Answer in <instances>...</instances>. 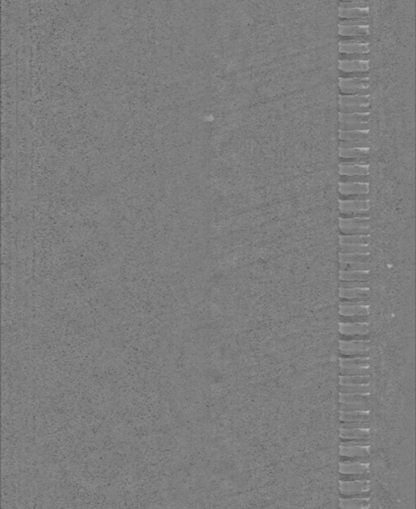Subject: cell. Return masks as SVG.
<instances>
[{
  "instance_id": "ba28073f",
  "label": "cell",
  "mask_w": 416,
  "mask_h": 509,
  "mask_svg": "<svg viewBox=\"0 0 416 509\" xmlns=\"http://www.w3.org/2000/svg\"><path fill=\"white\" fill-rule=\"evenodd\" d=\"M370 485L365 481H340V491L344 495H358L368 492Z\"/></svg>"
},
{
  "instance_id": "5b68a950",
  "label": "cell",
  "mask_w": 416,
  "mask_h": 509,
  "mask_svg": "<svg viewBox=\"0 0 416 509\" xmlns=\"http://www.w3.org/2000/svg\"><path fill=\"white\" fill-rule=\"evenodd\" d=\"M340 351L344 355H364L367 356L369 350V343L367 340H341L339 344Z\"/></svg>"
},
{
  "instance_id": "d6986e66",
  "label": "cell",
  "mask_w": 416,
  "mask_h": 509,
  "mask_svg": "<svg viewBox=\"0 0 416 509\" xmlns=\"http://www.w3.org/2000/svg\"><path fill=\"white\" fill-rule=\"evenodd\" d=\"M368 154H369V147L368 148H356V149L339 148V155L342 158L362 159V158H366Z\"/></svg>"
},
{
  "instance_id": "7c38bea8",
  "label": "cell",
  "mask_w": 416,
  "mask_h": 509,
  "mask_svg": "<svg viewBox=\"0 0 416 509\" xmlns=\"http://www.w3.org/2000/svg\"><path fill=\"white\" fill-rule=\"evenodd\" d=\"M340 472L344 476L351 475H367L369 471L368 462H341L340 463Z\"/></svg>"
},
{
  "instance_id": "83f0119b",
  "label": "cell",
  "mask_w": 416,
  "mask_h": 509,
  "mask_svg": "<svg viewBox=\"0 0 416 509\" xmlns=\"http://www.w3.org/2000/svg\"><path fill=\"white\" fill-rule=\"evenodd\" d=\"M370 257L369 253L367 254H343L340 253V263H362L367 262Z\"/></svg>"
},
{
  "instance_id": "8fae6325",
  "label": "cell",
  "mask_w": 416,
  "mask_h": 509,
  "mask_svg": "<svg viewBox=\"0 0 416 509\" xmlns=\"http://www.w3.org/2000/svg\"><path fill=\"white\" fill-rule=\"evenodd\" d=\"M369 288L367 287H340L339 296L346 300H367L369 296Z\"/></svg>"
},
{
  "instance_id": "3957f363",
  "label": "cell",
  "mask_w": 416,
  "mask_h": 509,
  "mask_svg": "<svg viewBox=\"0 0 416 509\" xmlns=\"http://www.w3.org/2000/svg\"><path fill=\"white\" fill-rule=\"evenodd\" d=\"M340 211L344 214L358 215L366 214L370 208V203L367 199H354V200H340Z\"/></svg>"
},
{
  "instance_id": "e0dca14e",
  "label": "cell",
  "mask_w": 416,
  "mask_h": 509,
  "mask_svg": "<svg viewBox=\"0 0 416 509\" xmlns=\"http://www.w3.org/2000/svg\"><path fill=\"white\" fill-rule=\"evenodd\" d=\"M369 435V429H344L340 430V438L344 440H366Z\"/></svg>"
},
{
  "instance_id": "d4e9b609",
  "label": "cell",
  "mask_w": 416,
  "mask_h": 509,
  "mask_svg": "<svg viewBox=\"0 0 416 509\" xmlns=\"http://www.w3.org/2000/svg\"><path fill=\"white\" fill-rule=\"evenodd\" d=\"M369 241L368 235H341L339 237L340 245H366Z\"/></svg>"
},
{
  "instance_id": "44dd1931",
  "label": "cell",
  "mask_w": 416,
  "mask_h": 509,
  "mask_svg": "<svg viewBox=\"0 0 416 509\" xmlns=\"http://www.w3.org/2000/svg\"><path fill=\"white\" fill-rule=\"evenodd\" d=\"M340 367L341 368H360L369 367L367 357L361 356L358 358H340Z\"/></svg>"
},
{
  "instance_id": "8992f818",
  "label": "cell",
  "mask_w": 416,
  "mask_h": 509,
  "mask_svg": "<svg viewBox=\"0 0 416 509\" xmlns=\"http://www.w3.org/2000/svg\"><path fill=\"white\" fill-rule=\"evenodd\" d=\"M339 173L343 176H367L369 165L367 161L342 162L339 165Z\"/></svg>"
},
{
  "instance_id": "cb8c5ba5",
  "label": "cell",
  "mask_w": 416,
  "mask_h": 509,
  "mask_svg": "<svg viewBox=\"0 0 416 509\" xmlns=\"http://www.w3.org/2000/svg\"><path fill=\"white\" fill-rule=\"evenodd\" d=\"M368 137V130H343L340 129L339 138L341 141L350 140H367Z\"/></svg>"
},
{
  "instance_id": "4316f807",
  "label": "cell",
  "mask_w": 416,
  "mask_h": 509,
  "mask_svg": "<svg viewBox=\"0 0 416 509\" xmlns=\"http://www.w3.org/2000/svg\"><path fill=\"white\" fill-rule=\"evenodd\" d=\"M369 398V394H340V402L352 404V403H367Z\"/></svg>"
},
{
  "instance_id": "ffe728a7",
  "label": "cell",
  "mask_w": 416,
  "mask_h": 509,
  "mask_svg": "<svg viewBox=\"0 0 416 509\" xmlns=\"http://www.w3.org/2000/svg\"><path fill=\"white\" fill-rule=\"evenodd\" d=\"M369 411H341L340 420L342 422H368Z\"/></svg>"
},
{
  "instance_id": "d590c367",
  "label": "cell",
  "mask_w": 416,
  "mask_h": 509,
  "mask_svg": "<svg viewBox=\"0 0 416 509\" xmlns=\"http://www.w3.org/2000/svg\"><path fill=\"white\" fill-rule=\"evenodd\" d=\"M370 407L367 403H352V404H346L341 403L340 406V410L341 411H369Z\"/></svg>"
},
{
  "instance_id": "52a82bcc",
  "label": "cell",
  "mask_w": 416,
  "mask_h": 509,
  "mask_svg": "<svg viewBox=\"0 0 416 509\" xmlns=\"http://www.w3.org/2000/svg\"><path fill=\"white\" fill-rule=\"evenodd\" d=\"M339 191L345 196H366L369 192L368 182L344 181L339 183Z\"/></svg>"
},
{
  "instance_id": "836d02e7",
  "label": "cell",
  "mask_w": 416,
  "mask_h": 509,
  "mask_svg": "<svg viewBox=\"0 0 416 509\" xmlns=\"http://www.w3.org/2000/svg\"><path fill=\"white\" fill-rule=\"evenodd\" d=\"M342 271H370V265L367 262L362 263H341Z\"/></svg>"
},
{
  "instance_id": "f1b7e54d",
  "label": "cell",
  "mask_w": 416,
  "mask_h": 509,
  "mask_svg": "<svg viewBox=\"0 0 416 509\" xmlns=\"http://www.w3.org/2000/svg\"><path fill=\"white\" fill-rule=\"evenodd\" d=\"M340 385H365L370 382L369 376H350L341 375L339 378Z\"/></svg>"
},
{
  "instance_id": "1f68e13d",
  "label": "cell",
  "mask_w": 416,
  "mask_h": 509,
  "mask_svg": "<svg viewBox=\"0 0 416 509\" xmlns=\"http://www.w3.org/2000/svg\"><path fill=\"white\" fill-rule=\"evenodd\" d=\"M339 108H340V113H345V114L369 113V105L350 104V105H340Z\"/></svg>"
},
{
  "instance_id": "5bb4252c",
  "label": "cell",
  "mask_w": 416,
  "mask_h": 509,
  "mask_svg": "<svg viewBox=\"0 0 416 509\" xmlns=\"http://www.w3.org/2000/svg\"><path fill=\"white\" fill-rule=\"evenodd\" d=\"M369 33V25H354V26H340L339 34L344 37H366Z\"/></svg>"
},
{
  "instance_id": "4dcf8cb0",
  "label": "cell",
  "mask_w": 416,
  "mask_h": 509,
  "mask_svg": "<svg viewBox=\"0 0 416 509\" xmlns=\"http://www.w3.org/2000/svg\"><path fill=\"white\" fill-rule=\"evenodd\" d=\"M370 247L366 245H341V253L343 254H367L369 253Z\"/></svg>"
},
{
  "instance_id": "603a6c76",
  "label": "cell",
  "mask_w": 416,
  "mask_h": 509,
  "mask_svg": "<svg viewBox=\"0 0 416 509\" xmlns=\"http://www.w3.org/2000/svg\"><path fill=\"white\" fill-rule=\"evenodd\" d=\"M369 501L367 498H341L340 499V507L342 509H362L367 508Z\"/></svg>"
},
{
  "instance_id": "4fadbf2b",
  "label": "cell",
  "mask_w": 416,
  "mask_h": 509,
  "mask_svg": "<svg viewBox=\"0 0 416 509\" xmlns=\"http://www.w3.org/2000/svg\"><path fill=\"white\" fill-rule=\"evenodd\" d=\"M370 454V446H342L340 445V455L347 458H365Z\"/></svg>"
},
{
  "instance_id": "9c48e42d",
  "label": "cell",
  "mask_w": 416,
  "mask_h": 509,
  "mask_svg": "<svg viewBox=\"0 0 416 509\" xmlns=\"http://www.w3.org/2000/svg\"><path fill=\"white\" fill-rule=\"evenodd\" d=\"M339 331L345 336H365L369 329L366 322H340Z\"/></svg>"
},
{
  "instance_id": "30bf717a",
  "label": "cell",
  "mask_w": 416,
  "mask_h": 509,
  "mask_svg": "<svg viewBox=\"0 0 416 509\" xmlns=\"http://www.w3.org/2000/svg\"><path fill=\"white\" fill-rule=\"evenodd\" d=\"M340 53L345 55H366L369 53V45L365 42H340Z\"/></svg>"
},
{
  "instance_id": "7a4b0ae2",
  "label": "cell",
  "mask_w": 416,
  "mask_h": 509,
  "mask_svg": "<svg viewBox=\"0 0 416 509\" xmlns=\"http://www.w3.org/2000/svg\"><path fill=\"white\" fill-rule=\"evenodd\" d=\"M339 87L347 95H367L369 89L368 77L340 78Z\"/></svg>"
},
{
  "instance_id": "7402d4cb",
  "label": "cell",
  "mask_w": 416,
  "mask_h": 509,
  "mask_svg": "<svg viewBox=\"0 0 416 509\" xmlns=\"http://www.w3.org/2000/svg\"><path fill=\"white\" fill-rule=\"evenodd\" d=\"M369 277V271H340V280H356L366 281Z\"/></svg>"
},
{
  "instance_id": "b9f144b4",
  "label": "cell",
  "mask_w": 416,
  "mask_h": 509,
  "mask_svg": "<svg viewBox=\"0 0 416 509\" xmlns=\"http://www.w3.org/2000/svg\"><path fill=\"white\" fill-rule=\"evenodd\" d=\"M340 1H365V0H340Z\"/></svg>"
},
{
  "instance_id": "f35d334b",
  "label": "cell",
  "mask_w": 416,
  "mask_h": 509,
  "mask_svg": "<svg viewBox=\"0 0 416 509\" xmlns=\"http://www.w3.org/2000/svg\"><path fill=\"white\" fill-rule=\"evenodd\" d=\"M340 8H363L367 7L366 1H340Z\"/></svg>"
},
{
  "instance_id": "9a60e30c",
  "label": "cell",
  "mask_w": 416,
  "mask_h": 509,
  "mask_svg": "<svg viewBox=\"0 0 416 509\" xmlns=\"http://www.w3.org/2000/svg\"><path fill=\"white\" fill-rule=\"evenodd\" d=\"M339 313L342 316H366L369 314V305H340Z\"/></svg>"
},
{
  "instance_id": "f546056e",
  "label": "cell",
  "mask_w": 416,
  "mask_h": 509,
  "mask_svg": "<svg viewBox=\"0 0 416 509\" xmlns=\"http://www.w3.org/2000/svg\"><path fill=\"white\" fill-rule=\"evenodd\" d=\"M341 393L346 394H369L371 387L368 384L365 385H341L340 387Z\"/></svg>"
},
{
  "instance_id": "d6a6232c",
  "label": "cell",
  "mask_w": 416,
  "mask_h": 509,
  "mask_svg": "<svg viewBox=\"0 0 416 509\" xmlns=\"http://www.w3.org/2000/svg\"><path fill=\"white\" fill-rule=\"evenodd\" d=\"M371 370L369 367H360V368H341L342 375H350V376H369Z\"/></svg>"
},
{
  "instance_id": "6da1fadb",
  "label": "cell",
  "mask_w": 416,
  "mask_h": 509,
  "mask_svg": "<svg viewBox=\"0 0 416 509\" xmlns=\"http://www.w3.org/2000/svg\"><path fill=\"white\" fill-rule=\"evenodd\" d=\"M339 227L344 234L348 235H368L369 219L367 217L340 218Z\"/></svg>"
},
{
  "instance_id": "8d00e7d4",
  "label": "cell",
  "mask_w": 416,
  "mask_h": 509,
  "mask_svg": "<svg viewBox=\"0 0 416 509\" xmlns=\"http://www.w3.org/2000/svg\"><path fill=\"white\" fill-rule=\"evenodd\" d=\"M368 142L367 140H350L341 141L340 148L342 149H356V148H368Z\"/></svg>"
},
{
  "instance_id": "277c9868",
  "label": "cell",
  "mask_w": 416,
  "mask_h": 509,
  "mask_svg": "<svg viewBox=\"0 0 416 509\" xmlns=\"http://www.w3.org/2000/svg\"><path fill=\"white\" fill-rule=\"evenodd\" d=\"M339 70L345 74H365L369 70V62L367 60L344 59L339 61Z\"/></svg>"
},
{
  "instance_id": "74e56055",
  "label": "cell",
  "mask_w": 416,
  "mask_h": 509,
  "mask_svg": "<svg viewBox=\"0 0 416 509\" xmlns=\"http://www.w3.org/2000/svg\"><path fill=\"white\" fill-rule=\"evenodd\" d=\"M344 429H369L370 425L367 422H344L341 424Z\"/></svg>"
},
{
  "instance_id": "60d3db41",
  "label": "cell",
  "mask_w": 416,
  "mask_h": 509,
  "mask_svg": "<svg viewBox=\"0 0 416 509\" xmlns=\"http://www.w3.org/2000/svg\"><path fill=\"white\" fill-rule=\"evenodd\" d=\"M368 24L365 19H344L339 23L340 26H354V25H366Z\"/></svg>"
},
{
  "instance_id": "ab89813d",
  "label": "cell",
  "mask_w": 416,
  "mask_h": 509,
  "mask_svg": "<svg viewBox=\"0 0 416 509\" xmlns=\"http://www.w3.org/2000/svg\"><path fill=\"white\" fill-rule=\"evenodd\" d=\"M368 286L366 281H356V280H342L340 283V287H367Z\"/></svg>"
},
{
  "instance_id": "484cf974",
  "label": "cell",
  "mask_w": 416,
  "mask_h": 509,
  "mask_svg": "<svg viewBox=\"0 0 416 509\" xmlns=\"http://www.w3.org/2000/svg\"><path fill=\"white\" fill-rule=\"evenodd\" d=\"M369 113H355V114H339L340 123H367Z\"/></svg>"
},
{
  "instance_id": "2e32d148",
  "label": "cell",
  "mask_w": 416,
  "mask_h": 509,
  "mask_svg": "<svg viewBox=\"0 0 416 509\" xmlns=\"http://www.w3.org/2000/svg\"><path fill=\"white\" fill-rule=\"evenodd\" d=\"M340 105H370V98L368 95H341L339 97Z\"/></svg>"
},
{
  "instance_id": "e575fe53",
  "label": "cell",
  "mask_w": 416,
  "mask_h": 509,
  "mask_svg": "<svg viewBox=\"0 0 416 509\" xmlns=\"http://www.w3.org/2000/svg\"><path fill=\"white\" fill-rule=\"evenodd\" d=\"M340 129L343 130H368L367 123H341Z\"/></svg>"
},
{
  "instance_id": "ac0fdd59",
  "label": "cell",
  "mask_w": 416,
  "mask_h": 509,
  "mask_svg": "<svg viewBox=\"0 0 416 509\" xmlns=\"http://www.w3.org/2000/svg\"><path fill=\"white\" fill-rule=\"evenodd\" d=\"M368 13V6L363 8H339V17L341 19H365Z\"/></svg>"
}]
</instances>
